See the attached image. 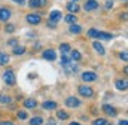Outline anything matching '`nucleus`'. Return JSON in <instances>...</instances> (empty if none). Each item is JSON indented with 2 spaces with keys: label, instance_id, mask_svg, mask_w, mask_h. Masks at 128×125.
<instances>
[{
  "label": "nucleus",
  "instance_id": "obj_16",
  "mask_svg": "<svg viewBox=\"0 0 128 125\" xmlns=\"http://www.w3.org/2000/svg\"><path fill=\"white\" fill-rule=\"evenodd\" d=\"M22 104H24V107H26V109H34V107L37 106V101H36V100H33V98H27V100H24V101H22Z\"/></svg>",
  "mask_w": 128,
  "mask_h": 125
},
{
  "label": "nucleus",
  "instance_id": "obj_28",
  "mask_svg": "<svg viewBox=\"0 0 128 125\" xmlns=\"http://www.w3.org/2000/svg\"><path fill=\"white\" fill-rule=\"evenodd\" d=\"M92 125H107V119H104V118H97L96 121L92 122Z\"/></svg>",
  "mask_w": 128,
  "mask_h": 125
},
{
  "label": "nucleus",
  "instance_id": "obj_23",
  "mask_svg": "<svg viewBox=\"0 0 128 125\" xmlns=\"http://www.w3.org/2000/svg\"><path fill=\"white\" fill-rule=\"evenodd\" d=\"M78 21V16L74 15V14H68V15H66V22H68V24H74Z\"/></svg>",
  "mask_w": 128,
  "mask_h": 125
},
{
  "label": "nucleus",
  "instance_id": "obj_39",
  "mask_svg": "<svg viewBox=\"0 0 128 125\" xmlns=\"http://www.w3.org/2000/svg\"><path fill=\"white\" fill-rule=\"evenodd\" d=\"M12 2H15V3H18V4H24L27 0H12Z\"/></svg>",
  "mask_w": 128,
  "mask_h": 125
},
{
  "label": "nucleus",
  "instance_id": "obj_42",
  "mask_svg": "<svg viewBox=\"0 0 128 125\" xmlns=\"http://www.w3.org/2000/svg\"><path fill=\"white\" fill-rule=\"evenodd\" d=\"M70 2H74V3H78V2H79V0H70Z\"/></svg>",
  "mask_w": 128,
  "mask_h": 125
},
{
  "label": "nucleus",
  "instance_id": "obj_40",
  "mask_svg": "<svg viewBox=\"0 0 128 125\" xmlns=\"http://www.w3.org/2000/svg\"><path fill=\"white\" fill-rule=\"evenodd\" d=\"M128 124V122H127V121H125V119H124V121H121V122H119V125H127Z\"/></svg>",
  "mask_w": 128,
  "mask_h": 125
},
{
  "label": "nucleus",
  "instance_id": "obj_12",
  "mask_svg": "<svg viewBox=\"0 0 128 125\" xmlns=\"http://www.w3.org/2000/svg\"><path fill=\"white\" fill-rule=\"evenodd\" d=\"M66 8H67V10H68L70 14H78V12L80 10V8H79V4H76L74 2H68Z\"/></svg>",
  "mask_w": 128,
  "mask_h": 125
},
{
  "label": "nucleus",
  "instance_id": "obj_24",
  "mask_svg": "<svg viewBox=\"0 0 128 125\" xmlns=\"http://www.w3.org/2000/svg\"><path fill=\"white\" fill-rule=\"evenodd\" d=\"M9 62V55L4 52H0V66H6Z\"/></svg>",
  "mask_w": 128,
  "mask_h": 125
},
{
  "label": "nucleus",
  "instance_id": "obj_22",
  "mask_svg": "<svg viewBox=\"0 0 128 125\" xmlns=\"http://www.w3.org/2000/svg\"><path fill=\"white\" fill-rule=\"evenodd\" d=\"M24 52H26V48H24V46H18V45L14 46V51H12L14 55H22Z\"/></svg>",
  "mask_w": 128,
  "mask_h": 125
},
{
  "label": "nucleus",
  "instance_id": "obj_15",
  "mask_svg": "<svg viewBox=\"0 0 128 125\" xmlns=\"http://www.w3.org/2000/svg\"><path fill=\"white\" fill-rule=\"evenodd\" d=\"M115 85H116V88L119 90V91H127V88H128V84H127V80L124 79H118L116 82H115Z\"/></svg>",
  "mask_w": 128,
  "mask_h": 125
},
{
  "label": "nucleus",
  "instance_id": "obj_4",
  "mask_svg": "<svg viewBox=\"0 0 128 125\" xmlns=\"http://www.w3.org/2000/svg\"><path fill=\"white\" fill-rule=\"evenodd\" d=\"M66 106L67 107H70V109H74V107H79L80 104H82V101L78 98V97H68V98H66Z\"/></svg>",
  "mask_w": 128,
  "mask_h": 125
},
{
  "label": "nucleus",
  "instance_id": "obj_11",
  "mask_svg": "<svg viewBox=\"0 0 128 125\" xmlns=\"http://www.w3.org/2000/svg\"><path fill=\"white\" fill-rule=\"evenodd\" d=\"M84 9H85L86 12L96 10V9H98V2H97V0H86L85 4H84Z\"/></svg>",
  "mask_w": 128,
  "mask_h": 125
},
{
  "label": "nucleus",
  "instance_id": "obj_35",
  "mask_svg": "<svg viewBox=\"0 0 128 125\" xmlns=\"http://www.w3.org/2000/svg\"><path fill=\"white\" fill-rule=\"evenodd\" d=\"M46 125H57V121H55L54 118H49V119H48V124H46Z\"/></svg>",
  "mask_w": 128,
  "mask_h": 125
},
{
  "label": "nucleus",
  "instance_id": "obj_37",
  "mask_svg": "<svg viewBox=\"0 0 128 125\" xmlns=\"http://www.w3.org/2000/svg\"><path fill=\"white\" fill-rule=\"evenodd\" d=\"M48 27L55 28V27H57V22H54V21H48Z\"/></svg>",
  "mask_w": 128,
  "mask_h": 125
},
{
  "label": "nucleus",
  "instance_id": "obj_8",
  "mask_svg": "<svg viewBox=\"0 0 128 125\" xmlns=\"http://www.w3.org/2000/svg\"><path fill=\"white\" fill-rule=\"evenodd\" d=\"M48 4V0H28V6L32 9H39V8H45Z\"/></svg>",
  "mask_w": 128,
  "mask_h": 125
},
{
  "label": "nucleus",
  "instance_id": "obj_34",
  "mask_svg": "<svg viewBox=\"0 0 128 125\" xmlns=\"http://www.w3.org/2000/svg\"><path fill=\"white\" fill-rule=\"evenodd\" d=\"M119 58H121V60H124V61H127V60H128L127 52H121V54H119Z\"/></svg>",
  "mask_w": 128,
  "mask_h": 125
},
{
  "label": "nucleus",
  "instance_id": "obj_18",
  "mask_svg": "<svg viewBox=\"0 0 128 125\" xmlns=\"http://www.w3.org/2000/svg\"><path fill=\"white\" fill-rule=\"evenodd\" d=\"M42 106H43V109H46V110H55V109H57V103H55V101H49V100H48V101H43Z\"/></svg>",
  "mask_w": 128,
  "mask_h": 125
},
{
  "label": "nucleus",
  "instance_id": "obj_21",
  "mask_svg": "<svg viewBox=\"0 0 128 125\" xmlns=\"http://www.w3.org/2000/svg\"><path fill=\"white\" fill-rule=\"evenodd\" d=\"M12 101V97H9L8 94H0V104H9Z\"/></svg>",
  "mask_w": 128,
  "mask_h": 125
},
{
  "label": "nucleus",
  "instance_id": "obj_36",
  "mask_svg": "<svg viewBox=\"0 0 128 125\" xmlns=\"http://www.w3.org/2000/svg\"><path fill=\"white\" fill-rule=\"evenodd\" d=\"M106 8H107V9H112V8H113V2H112V0H107Z\"/></svg>",
  "mask_w": 128,
  "mask_h": 125
},
{
  "label": "nucleus",
  "instance_id": "obj_27",
  "mask_svg": "<svg viewBox=\"0 0 128 125\" xmlns=\"http://www.w3.org/2000/svg\"><path fill=\"white\" fill-rule=\"evenodd\" d=\"M57 118L61 119V121H67V119H68V113L64 112V110H58V112H57Z\"/></svg>",
  "mask_w": 128,
  "mask_h": 125
},
{
  "label": "nucleus",
  "instance_id": "obj_26",
  "mask_svg": "<svg viewBox=\"0 0 128 125\" xmlns=\"http://www.w3.org/2000/svg\"><path fill=\"white\" fill-rule=\"evenodd\" d=\"M60 51H61L63 54H68V52L72 51V46H70L68 43H61V45H60Z\"/></svg>",
  "mask_w": 128,
  "mask_h": 125
},
{
  "label": "nucleus",
  "instance_id": "obj_20",
  "mask_svg": "<svg viewBox=\"0 0 128 125\" xmlns=\"http://www.w3.org/2000/svg\"><path fill=\"white\" fill-rule=\"evenodd\" d=\"M70 33H72V34H80V33H82V27L78 26L76 22H74V24H70Z\"/></svg>",
  "mask_w": 128,
  "mask_h": 125
},
{
  "label": "nucleus",
  "instance_id": "obj_2",
  "mask_svg": "<svg viewBox=\"0 0 128 125\" xmlns=\"http://www.w3.org/2000/svg\"><path fill=\"white\" fill-rule=\"evenodd\" d=\"M78 92L80 97H85V98H91L92 95H94V90L91 88V86H88V85H80L79 88H78Z\"/></svg>",
  "mask_w": 128,
  "mask_h": 125
},
{
  "label": "nucleus",
  "instance_id": "obj_9",
  "mask_svg": "<svg viewBox=\"0 0 128 125\" xmlns=\"http://www.w3.org/2000/svg\"><path fill=\"white\" fill-rule=\"evenodd\" d=\"M64 72H66V74H74L76 72H78V64H73V62H67V64H64L63 66Z\"/></svg>",
  "mask_w": 128,
  "mask_h": 125
},
{
  "label": "nucleus",
  "instance_id": "obj_3",
  "mask_svg": "<svg viewBox=\"0 0 128 125\" xmlns=\"http://www.w3.org/2000/svg\"><path fill=\"white\" fill-rule=\"evenodd\" d=\"M26 20H27V22H28L30 26H39V24L42 22V16H40L39 14H28V15L26 16Z\"/></svg>",
  "mask_w": 128,
  "mask_h": 125
},
{
  "label": "nucleus",
  "instance_id": "obj_6",
  "mask_svg": "<svg viewBox=\"0 0 128 125\" xmlns=\"http://www.w3.org/2000/svg\"><path fill=\"white\" fill-rule=\"evenodd\" d=\"M10 16H12L10 9H8V8H0V21H2V22H8V21L10 20Z\"/></svg>",
  "mask_w": 128,
  "mask_h": 125
},
{
  "label": "nucleus",
  "instance_id": "obj_43",
  "mask_svg": "<svg viewBox=\"0 0 128 125\" xmlns=\"http://www.w3.org/2000/svg\"><path fill=\"white\" fill-rule=\"evenodd\" d=\"M124 2H127V0H124Z\"/></svg>",
  "mask_w": 128,
  "mask_h": 125
},
{
  "label": "nucleus",
  "instance_id": "obj_19",
  "mask_svg": "<svg viewBox=\"0 0 128 125\" xmlns=\"http://www.w3.org/2000/svg\"><path fill=\"white\" fill-rule=\"evenodd\" d=\"M70 60L72 61H80L82 60V55L79 51H70Z\"/></svg>",
  "mask_w": 128,
  "mask_h": 125
},
{
  "label": "nucleus",
  "instance_id": "obj_14",
  "mask_svg": "<svg viewBox=\"0 0 128 125\" xmlns=\"http://www.w3.org/2000/svg\"><path fill=\"white\" fill-rule=\"evenodd\" d=\"M97 39H98V40H112V39H113V34L104 33V31H98V33H97Z\"/></svg>",
  "mask_w": 128,
  "mask_h": 125
},
{
  "label": "nucleus",
  "instance_id": "obj_5",
  "mask_svg": "<svg viewBox=\"0 0 128 125\" xmlns=\"http://www.w3.org/2000/svg\"><path fill=\"white\" fill-rule=\"evenodd\" d=\"M101 110H103L107 116H110V118H116V116H118V110H116L113 106H110V104H104V106L101 107Z\"/></svg>",
  "mask_w": 128,
  "mask_h": 125
},
{
  "label": "nucleus",
  "instance_id": "obj_29",
  "mask_svg": "<svg viewBox=\"0 0 128 125\" xmlns=\"http://www.w3.org/2000/svg\"><path fill=\"white\" fill-rule=\"evenodd\" d=\"M72 60H70V57H67V54H63V57H61V66H64V64H67V62H70Z\"/></svg>",
  "mask_w": 128,
  "mask_h": 125
},
{
  "label": "nucleus",
  "instance_id": "obj_10",
  "mask_svg": "<svg viewBox=\"0 0 128 125\" xmlns=\"http://www.w3.org/2000/svg\"><path fill=\"white\" fill-rule=\"evenodd\" d=\"M82 80L84 82H96L97 73L96 72H85V73H82Z\"/></svg>",
  "mask_w": 128,
  "mask_h": 125
},
{
  "label": "nucleus",
  "instance_id": "obj_7",
  "mask_svg": "<svg viewBox=\"0 0 128 125\" xmlns=\"http://www.w3.org/2000/svg\"><path fill=\"white\" fill-rule=\"evenodd\" d=\"M42 57L45 60H48V61H55L57 60V52L54 49H46V51L42 52Z\"/></svg>",
  "mask_w": 128,
  "mask_h": 125
},
{
  "label": "nucleus",
  "instance_id": "obj_17",
  "mask_svg": "<svg viewBox=\"0 0 128 125\" xmlns=\"http://www.w3.org/2000/svg\"><path fill=\"white\" fill-rule=\"evenodd\" d=\"M92 48L96 49V51L98 52V54H100V55H104V54H106V49H104V46H103L100 42H97V40L94 42V43H92Z\"/></svg>",
  "mask_w": 128,
  "mask_h": 125
},
{
  "label": "nucleus",
  "instance_id": "obj_13",
  "mask_svg": "<svg viewBox=\"0 0 128 125\" xmlns=\"http://www.w3.org/2000/svg\"><path fill=\"white\" fill-rule=\"evenodd\" d=\"M63 18V14L60 12V10H52L51 14H49V21H54V22H58L60 20Z\"/></svg>",
  "mask_w": 128,
  "mask_h": 125
},
{
  "label": "nucleus",
  "instance_id": "obj_30",
  "mask_svg": "<svg viewBox=\"0 0 128 125\" xmlns=\"http://www.w3.org/2000/svg\"><path fill=\"white\" fill-rule=\"evenodd\" d=\"M4 31H6V33H14V31H15V26H14V24H8L6 28H4Z\"/></svg>",
  "mask_w": 128,
  "mask_h": 125
},
{
  "label": "nucleus",
  "instance_id": "obj_41",
  "mask_svg": "<svg viewBox=\"0 0 128 125\" xmlns=\"http://www.w3.org/2000/svg\"><path fill=\"white\" fill-rule=\"evenodd\" d=\"M70 125H80V124H79V122H72Z\"/></svg>",
  "mask_w": 128,
  "mask_h": 125
},
{
  "label": "nucleus",
  "instance_id": "obj_32",
  "mask_svg": "<svg viewBox=\"0 0 128 125\" xmlns=\"http://www.w3.org/2000/svg\"><path fill=\"white\" fill-rule=\"evenodd\" d=\"M97 33H98V31H97L96 28H91V30L88 31V36H90V37H94V39H97Z\"/></svg>",
  "mask_w": 128,
  "mask_h": 125
},
{
  "label": "nucleus",
  "instance_id": "obj_1",
  "mask_svg": "<svg viewBox=\"0 0 128 125\" xmlns=\"http://www.w3.org/2000/svg\"><path fill=\"white\" fill-rule=\"evenodd\" d=\"M3 80H4V84H6V85H9V86L15 85L16 79H15V73H14V70H12V68H8V70L3 73Z\"/></svg>",
  "mask_w": 128,
  "mask_h": 125
},
{
  "label": "nucleus",
  "instance_id": "obj_33",
  "mask_svg": "<svg viewBox=\"0 0 128 125\" xmlns=\"http://www.w3.org/2000/svg\"><path fill=\"white\" fill-rule=\"evenodd\" d=\"M8 45H9V46H16V45H18V40H16V39H9V40H8Z\"/></svg>",
  "mask_w": 128,
  "mask_h": 125
},
{
  "label": "nucleus",
  "instance_id": "obj_25",
  "mask_svg": "<svg viewBox=\"0 0 128 125\" xmlns=\"http://www.w3.org/2000/svg\"><path fill=\"white\" fill-rule=\"evenodd\" d=\"M42 124H43L42 116H34L33 119H30V125H42Z\"/></svg>",
  "mask_w": 128,
  "mask_h": 125
},
{
  "label": "nucleus",
  "instance_id": "obj_31",
  "mask_svg": "<svg viewBox=\"0 0 128 125\" xmlns=\"http://www.w3.org/2000/svg\"><path fill=\"white\" fill-rule=\"evenodd\" d=\"M18 118H20V119H22V121H24V119H27V112L20 110V112H18Z\"/></svg>",
  "mask_w": 128,
  "mask_h": 125
},
{
  "label": "nucleus",
  "instance_id": "obj_38",
  "mask_svg": "<svg viewBox=\"0 0 128 125\" xmlns=\"http://www.w3.org/2000/svg\"><path fill=\"white\" fill-rule=\"evenodd\" d=\"M0 125H15V124H14L12 121H2V122H0Z\"/></svg>",
  "mask_w": 128,
  "mask_h": 125
}]
</instances>
